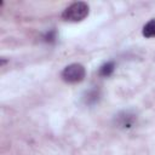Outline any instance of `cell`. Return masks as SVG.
Here are the masks:
<instances>
[{
    "instance_id": "cell-5",
    "label": "cell",
    "mask_w": 155,
    "mask_h": 155,
    "mask_svg": "<svg viewBox=\"0 0 155 155\" xmlns=\"http://www.w3.org/2000/svg\"><path fill=\"white\" fill-rule=\"evenodd\" d=\"M142 35L144 38H155V18H151L150 21H148L142 29Z\"/></svg>"
},
{
    "instance_id": "cell-4",
    "label": "cell",
    "mask_w": 155,
    "mask_h": 155,
    "mask_svg": "<svg viewBox=\"0 0 155 155\" xmlns=\"http://www.w3.org/2000/svg\"><path fill=\"white\" fill-rule=\"evenodd\" d=\"M99 96H101V92H99L98 88H90L84 94V102L87 105H93L98 102Z\"/></svg>"
},
{
    "instance_id": "cell-6",
    "label": "cell",
    "mask_w": 155,
    "mask_h": 155,
    "mask_svg": "<svg viewBox=\"0 0 155 155\" xmlns=\"http://www.w3.org/2000/svg\"><path fill=\"white\" fill-rule=\"evenodd\" d=\"M114 70H115V63L113 61H109V62L104 63L103 65H101V68L98 70V74L103 78H108L114 73Z\"/></svg>"
},
{
    "instance_id": "cell-3",
    "label": "cell",
    "mask_w": 155,
    "mask_h": 155,
    "mask_svg": "<svg viewBox=\"0 0 155 155\" xmlns=\"http://www.w3.org/2000/svg\"><path fill=\"white\" fill-rule=\"evenodd\" d=\"M115 124L119 128L122 130H130L133 128L137 124V116L130 110H124L115 115Z\"/></svg>"
},
{
    "instance_id": "cell-1",
    "label": "cell",
    "mask_w": 155,
    "mask_h": 155,
    "mask_svg": "<svg viewBox=\"0 0 155 155\" xmlns=\"http://www.w3.org/2000/svg\"><path fill=\"white\" fill-rule=\"evenodd\" d=\"M90 13V6L85 1H75L64 8L62 18L67 22H81Z\"/></svg>"
},
{
    "instance_id": "cell-2",
    "label": "cell",
    "mask_w": 155,
    "mask_h": 155,
    "mask_svg": "<svg viewBox=\"0 0 155 155\" xmlns=\"http://www.w3.org/2000/svg\"><path fill=\"white\" fill-rule=\"evenodd\" d=\"M86 76V69L80 63H71L64 67L61 73V78L67 84H78L81 82Z\"/></svg>"
},
{
    "instance_id": "cell-7",
    "label": "cell",
    "mask_w": 155,
    "mask_h": 155,
    "mask_svg": "<svg viewBox=\"0 0 155 155\" xmlns=\"http://www.w3.org/2000/svg\"><path fill=\"white\" fill-rule=\"evenodd\" d=\"M44 40L46 42H53L56 40V31L54 30H50L44 35Z\"/></svg>"
}]
</instances>
